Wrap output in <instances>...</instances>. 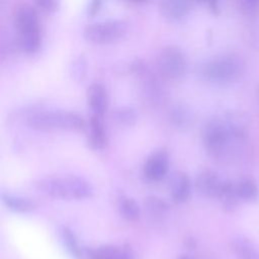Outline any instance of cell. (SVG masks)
Instances as JSON below:
<instances>
[{
  "label": "cell",
  "instance_id": "1",
  "mask_svg": "<svg viewBox=\"0 0 259 259\" xmlns=\"http://www.w3.org/2000/svg\"><path fill=\"white\" fill-rule=\"evenodd\" d=\"M246 136L244 120L237 115H228L208 121L202 132V141L207 153L215 159L231 156L235 147Z\"/></svg>",
  "mask_w": 259,
  "mask_h": 259
},
{
  "label": "cell",
  "instance_id": "2",
  "mask_svg": "<svg viewBox=\"0 0 259 259\" xmlns=\"http://www.w3.org/2000/svg\"><path fill=\"white\" fill-rule=\"evenodd\" d=\"M34 188L47 196L62 199H85L94 194L88 180L74 175L42 177L34 182Z\"/></svg>",
  "mask_w": 259,
  "mask_h": 259
},
{
  "label": "cell",
  "instance_id": "3",
  "mask_svg": "<svg viewBox=\"0 0 259 259\" xmlns=\"http://www.w3.org/2000/svg\"><path fill=\"white\" fill-rule=\"evenodd\" d=\"M246 70L244 58L237 53H224L206 61L200 67V75L214 83H231L242 78Z\"/></svg>",
  "mask_w": 259,
  "mask_h": 259
},
{
  "label": "cell",
  "instance_id": "4",
  "mask_svg": "<svg viewBox=\"0 0 259 259\" xmlns=\"http://www.w3.org/2000/svg\"><path fill=\"white\" fill-rule=\"evenodd\" d=\"M18 34V46L25 53H34L40 46V28L35 8L28 3L17 4L12 13Z\"/></svg>",
  "mask_w": 259,
  "mask_h": 259
},
{
  "label": "cell",
  "instance_id": "5",
  "mask_svg": "<svg viewBox=\"0 0 259 259\" xmlns=\"http://www.w3.org/2000/svg\"><path fill=\"white\" fill-rule=\"evenodd\" d=\"M26 123L35 130H75L85 126V120L77 112L54 109L31 112Z\"/></svg>",
  "mask_w": 259,
  "mask_h": 259
},
{
  "label": "cell",
  "instance_id": "6",
  "mask_svg": "<svg viewBox=\"0 0 259 259\" xmlns=\"http://www.w3.org/2000/svg\"><path fill=\"white\" fill-rule=\"evenodd\" d=\"M127 32V24L120 19H104L88 24L83 35L85 39L95 45H107L120 40Z\"/></svg>",
  "mask_w": 259,
  "mask_h": 259
},
{
  "label": "cell",
  "instance_id": "7",
  "mask_svg": "<svg viewBox=\"0 0 259 259\" xmlns=\"http://www.w3.org/2000/svg\"><path fill=\"white\" fill-rule=\"evenodd\" d=\"M157 69L165 80H180L187 70L186 56L176 46L164 47L157 56Z\"/></svg>",
  "mask_w": 259,
  "mask_h": 259
},
{
  "label": "cell",
  "instance_id": "8",
  "mask_svg": "<svg viewBox=\"0 0 259 259\" xmlns=\"http://www.w3.org/2000/svg\"><path fill=\"white\" fill-rule=\"evenodd\" d=\"M169 169V158L165 151L161 150L153 153L146 160L143 173L144 176L150 181H160L162 180Z\"/></svg>",
  "mask_w": 259,
  "mask_h": 259
},
{
  "label": "cell",
  "instance_id": "9",
  "mask_svg": "<svg viewBox=\"0 0 259 259\" xmlns=\"http://www.w3.org/2000/svg\"><path fill=\"white\" fill-rule=\"evenodd\" d=\"M224 180L211 169L201 170L195 178V188L199 194L209 198H218Z\"/></svg>",
  "mask_w": 259,
  "mask_h": 259
},
{
  "label": "cell",
  "instance_id": "10",
  "mask_svg": "<svg viewBox=\"0 0 259 259\" xmlns=\"http://www.w3.org/2000/svg\"><path fill=\"white\" fill-rule=\"evenodd\" d=\"M87 98L93 115L102 117L107 105V93L104 86L100 83H92L88 87Z\"/></svg>",
  "mask_w": 259,
  "mask_h": 259
},
{
  "label": "cell",
  "instance_id": "11",
  "mask_svg": "<svg viewBox=\"0 0 259 259\" xmlns=\"http://www.w3.org/2000/svg\"><path fill=\"white\" fill-rule=\"evenodd\" d=\"M192 2L189 1H162L159 3V11L161 15L171 21L179 20L184 17L191 9Z\"/></svg>",
  "mask_w": 259,
  "mask_h": 259
},
{
  "label": "cell",
  "instance_id": "12",
  "mask_svg": "<svg viewBox=\"0 0 259 259\" xmlns=\"http://www.w3.org/2000/svg\"><path fill=\"white\" fill-rule=\"evenodd\" d=\"M191 192V181L188 175L184 172H177L171 183V196L174 202L183 203L185 202Z\"/></svg>",
  "mask_w": 259,
  "mask_h": 259
},
{
  "label": "cell",
  "instance_id": "13",
  "mask_svg": "<svg viewBox=\"0 0 259 259\" xmlns=\"http://www.w3.org/2000/svg\"><path fill=\"white\" fill-rule=\"evenodd\" d=\"M89 145L96 150L104 148V146L106 145V132L101 121V117L92 114L89 121Z\"/></svg>",
  "mask_w": 259,
  "mask_h": 259
},
{
  "label": "cell",
  "instance_id": "14",
  "mask_svg": "<svg viewBox=\"0 0 259 259\" xmlns=\"http://www.w3.org/2000/svg\"><path fill=\"white\" fill-rule=\"evenodd\" d=\"M218 199H220L223 207L226 210H234L241 200L237 192L236 183L231 180H224Z\"/></svg>",
  "mask_w": 259,
  "mask_h": 259
},
{
  "label": "cell",
  "instance_id": "15",
  "mask_svg": "<svg viewBox=\"0 0 259 259\" xmlns=\"http://www.w3.org/2000/svg\"><path fill=\"white\" fill-rule=\"evenodd\" d=\"M169 120L177 128H188L193 120L191 110L184 104H175L169 110Z\"/></svg>",
  "mask_w": 259,
  "mask_h": 259
},
{
  "label": "cell",
  "instance_id": "16",
  "mask_svg": "<svg viewBox=\"0 0 259 259\" xmlns=\"http://www.w3.org/2000/svg\"><path fill=\"white\" fill-rule=\"evenodd\" d=\"M117 209L120 215L127 222H137L141 217V209L137 201L125 194L118 195Z\"/></svg>",
  "mask_w": 259,
  "mask_h": 259
},
{
  "label": "cell",
  "instance_id": "17",
  "mask_svg": "<svg viewBox=\"0 0 259 259\" xmlns=\"http://www.w3.org/2000/svg\"><path fill=\"white\" fill-rule=\"evenodd\" d=\"M3 203L11 210L16 212H29L35 208V202L29 198L12 195L9 193H2L1 195Z\"/></svg>",
  "mask_w": 259,
  "mask_h": 259
},
{
  "label": "cell",
  "instance_id": "18",
  "mask_svg": "<svg viewBox=\"0 0 259 259\" xmlns=\"http://www.w3.org/2000/svg\"><path fill=\"white\" fill-rule=\"evenodd\" d=\"M233 248L235 253L240 259H259V252L245 237H238L233 242Z\"/></svg>",
  "mask_w": 259,
  "mask_h": 259
},
{
  "label": "cell",
  "instance_id": "19",
  "mask_svg": "<svg viewBox=\"0 0 259 259\" xmlns=\"http://www.w3.org/2000/svg\"><path fill=\"white\" fill-rule=\"evenodd\" d=\"M237 192L241 200L254 201L258 196V187L255 180L251 177H243L237 183Z\"/></svg>",
  "mask_w": 259,
  "mask_h": 259
},
{
  "label": "cell",
  "instance_id": "20",
  "mask_svg": "<svg viewBox=\"0 0 259 259\" xmlns=\"http://www.w3.org/2000/svg\"><path fill=\"white\" fill-rule=\"evenodd\" d=\"M119 251V247L104 245L96 248H89L84 250V257L86 259H115Z\"/></svg>",
  "mask_w": 259,
  "mask_h": 259
},
{
  "label": "cell",
  "instance_id": "21",
  "mask_svg": "<svg viewBox=\"0 0 259 259\" xmlns=\"http://www.w3.org/2000/svg\"><path fill=\"white\" fill-rule=\"evenodd\" d=\"M62 239L67 251L76 259H82L84 257V250L81 249L75 234L68 228H63Z\"/></svg>",
  "mask_w": 259,
  "mask_h": 259
},
{
  "label": "cell",
  "instance_id": "22",
  "mask_svg": "<svg viewBox=\"0 0 259 259\" xmlns=\"http://www.w3.org/2000/svg\"><path fill=\"white\" fill-rule=\"evenodd\" d=\"M145 205L149 212L154 217L164 214L169 208L166 201L157 196H148L145 200Z\"/></svg>",
  "mask_w": 259,
  "mask_h": 259
},
{
  "label": "cell",
  "instance_id": "23",
  "mask_svg": "<svg viewBox=\"0 0 259 259\" xmlns=\"http://www.w3.org/2000/svg\"><path fill=\"white\" fill-rule=\"evenodd\" d=\"M116 121L123 125H131L137 120V111L133 107H119L114 112Z\"/></svg>",
  "mask_w": 259,
  "mask_h": 259
},
{
  "label": "cell",
  "instance_id": "24",
  "mask_svg": "<svg viewBox=\"0 0 259 259\" xmlns=\"http://www.w3.org/2000/svg\"><path fill=\"white\" fill-rule=\"evenodd\" d=\"M240 9L246 16H256L259 13V1L258 0H244L239 2Z\"/></svg>",
  "mask_w": 259,
  "mask_h": 259
},
{
  "label": "cell",
  "instance_id": "25",
  "mask_svg": "<svg viewBox=\"0 0 259 259\" xmlns=\"http://www.w3.org/2000/svg\"><path fill=\"white\" fill-rule=\"evenodd\" d=\"M72 74L75 79H82L86 72V62L83 56L78 57L72 64Z\"/></svg>",
  "mask_w": 259,
  "mask_h": 259
},
{
  "label": "cell",
  "instance_id": "26",
  "mask_svg": "<svg viewBox=\"0 0 259 259\" xmlns=\"http://www.w3.org/2000/svg\"><path fill=\"white\" fill-rule=\"evenodd\" d=\"M115 259H134V252L130 246L119 247V251Z\"/></svg>",
  "mask_w": 259,
  "mask_h": 259
},
{
  "label": "cell",
  "instance_id": "27",
  "mask_svg": "<svg viewBox=\"0 0 259 259\" xmlns=\"http://www.w3.org/2000/svg\"><path fill=\"white\" fill-rule=\"evenodd\" d=\"M35 4L44 10L53 11V10L57 9L59 3L57 1H53V0H44V1H36Z\"/></svg>",
  "mask_w": 259,
  "mask_h": 259
},
{
  "label": "cell",
  "instance_id": "28",
  "mask_svg": "<svg viewBox=\"0 0 259 259\" xmlns=\"http://www.w3.org/2000/svg\"><path fill=\"white\" fill-rule=\"evenodd\" d=\"M100 5H101V2L100 1H92L89 3L88 5V14L90 15H94L100 8Z\"/></svg>",
  "mask_w": 259,
  "mask_h": 259
},
{
  "label": "cell",
  "instance_id": "29",
  "mask_svg": "<svg viewBox=\"0 0 259 259\" xmlns=\"http://www.w3.org/2000/svg\"><path fill=\"white\" fill-rule=\"evenodd\" d=\"M207 5L209 6V8H210V10L212 11V12H218L219 11V3L218 2H215V1H212V2H207Z\"/></svg>",
  "mask_w": 259,
  "mask_h": 259
},
{
  "label": "cell",
  "instance_id": "30",
  "mask_svg": "<svg viewBox=\"0 0 259 259\" xmlns=\"http://www.w3.org/2000/svg\"><path fill=\"white\" fill-rule=\"evenodd\" d=\"M180 259H190L189 257H187V256H183V257H181Z\"/></svg>",
  "mask_w": 259,
  "mask_h": 259
},
{
  "label": "cell",
  "instance_id": "31",
  "mask_svg": "<svg viewBox=\"0 0 259 259\" xmlns=\"http://www.w3.org/2000/svg\"><path fill=\"white\" fill-rule=\"evenodd\" d=\"M257 37H258V40H257V41H259V31H258V33H257Z\"/></svg>",
  "mask_w": 259,
  "mask_h": 259
}]
</instances>
